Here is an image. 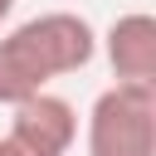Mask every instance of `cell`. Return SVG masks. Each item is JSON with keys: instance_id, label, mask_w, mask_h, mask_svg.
Masks as SVG:
<instances>
[{"instance_id": "1", "label": "cell", "mask_w": 156, "mask_h": 156, "mask_svg": "<svg viewBox=\"0 0 156 156\" xmlns=\"http://www.w3.org/2000/svg\"><path fill=\"white\" fill-rule=\"evenodd\" d=\"M98 54V29L78 10H44L0 29V107H20L34 93H49L54 78L88 68Z\"/></svg>"}, {"instance_id": "2", "label": "cell", "mask_w": 156, "mask_h": 156, "mask_svg": "<svg viewBox=\"0 0 156 156\" xmlns=\"http://www.w3.org/2000/svg\"><path fill=\"white\" fill-rule=\"evenodd\" d=\"M88 156H156V88L112 83L88 107Z\"/></svg>"}, {"instance_id": "3", "label": "cell", "mask_w": 156, "mask_h": 156, "mask_svg": "<svg viewBox=\"0 0 156 156\" xmlns=\"http://www.w3.org/2000/svg\"><path fill=\"white\" fill-rule=\"evenodd\" d=\"M10 136L29 146L34 156H68L78 141V107L58 93H34L20 107H10Z\"/></svg>"}, {"instance_id": "4", "label": "cell", "mask_w": 156, "mask_h": 156, "mask_svg": "<svg viewBox=\"0 0 156 156\" xmlns=\"http://www.w3.org/2000/svg\"><path fill=\"white\" fill-rule=\"evenodd\" d=\"M98 49L107 54V68H112L117 83H146V88H156V20L146 10L117 15L98 34Z\"/></svg>"}, {"instance_id": "5", "label": "cell", "mask_w": 156, "mask_h": 156, "mask_svg": "<svg viewBox=\"0 0 156 156\" xmlns=\"http://www.w3.org/2000/svg\"><path fill=\"white\" fill-rule=\"evenodd\" d=\"M0 156H34V151H29V146H20V141L5 132V136H0Z\"/></svg>"}, {"instance_id": "6", "label": "cell", "mask_w": 156, "mask_h": 156, "mask_svg": "<svg viewBox=\"0 0 156 156\" xmlns=\"http://www.w3.org/2000/svg\"><path fill=\"white\" fill-rule=\"evenodd\" d=\"M15 15V0H0V29H5V20Z\"/></svg>"}]
</instances>
